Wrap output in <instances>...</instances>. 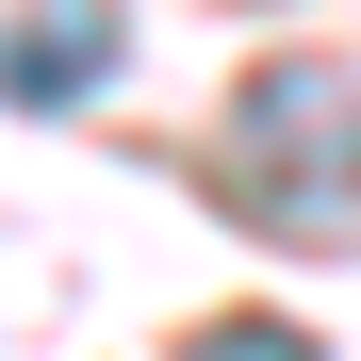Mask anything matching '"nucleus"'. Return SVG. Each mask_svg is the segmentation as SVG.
Here are the masks:
<instances>
[{"mask_svg": "<svg viewBox=\"0 0 361 361\" xmlns=\"http://www.w3.org/2000/svg\"><path fill=\"white\" fill-rule=\"evenodd\" d=\"M115 0H17V33H0V99L17 115H66V99H99L115 82Z\"/></svg>", "mask_w": 361, "mask_h": 361, "instance_id": "f257e3e1", "label": "nucleus"}, {"mask_svg": "<svg viewBox=\"0 0 361 361\" xmlns=\"http://www.w3.org/2000/svg\"><path fill=\"white\" fill-rule=\"evenodd\" d=\"M180 361H312V329H279V312H230V329H197Z\"/></svg>", "mask_w": 361, "mask_h": 361, "instance_id": "f03ea898", "label": "nucleus"}]
</instances>
